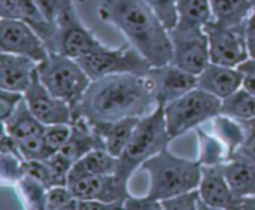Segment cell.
Listing matches in <instances>:
<instances>
[{
	"mask_svg": "<svg viewBox=\"0 0 255 210\" xmlns=\"http://www.w3.org/2000/svg\"><path fill=\"white\" fill-rule=\"evenodd\" d=\"M155 107L157 102L146 75H108L91 81L73 110V119L84 116L91 122H114L145 116Z\"/></svg>",
	"mask_w": 255,
	"mask_h": 210,
	"instance_id": "cell-1",
	"label": "cell"
},
{
	"mask_svg": "<svg viewBox=\"0 0 255 210\" xmlns=\"http://www.w3.org/2000/svg\"><path fill=\"white\" fill-rule=\"evenodd\" d=\"M97 15L117 27L152 66L172 63L169 30L145 0H100Z\"/></svg>",
	"mask_w": 255,
	"mask_h": 210,
	"instance_id": "cell-2",
	"label": "cell"
},
{
	"mask_svg": "<svg viewBox=\"0 0 255 210\" xmlns=\"http://www.w3.org/2000/svg\"><path fill=\"white\" fill-rule=\"evenodd\" d=\"M149 175L146 199L163 202L178 194L197 190L202 179V163L170 152L167 148L145 161L140 167Z\"/></svg>",
	"mask_w": 255,
	"mask_h": 210,
	"instance_id": "cell-3",
	"label": "cell"
},
{
	"mask_svg": "<svg viewBox=\"0 0 255 210\" xmlns=\"http://www.w3.org/2000/svg\"><path fill=\"white\" fill-rule=\"evenodd\" d=\"M172 140L166 124L164 107L157 106L152 112L139 119L130 142L120 157V166L115 175L128 184L133 173L140 169L145 161L164 151Z\"/></svg>",
	"mask_w": 255,
	"mask_h": 210,
	"instance_id": "cell-4",
	"label": "cell"
},
{
	"mask_svg": "<svg viewBox=\"0 0 255 210\" xmlns=\"http://www.w3.org/2000/svg\"><path fill=\"white\" fill-rule=\"evenodd\" d=\"M37 76L45 88L55 97L67 102L75 110L91 84V78L78 60L63 54L49 52L37 64Z\"/></svg>",
	"mask_w": 255,
	"mask_h": 210,
	"instance_id": "cell-5",
	"label": "cell"
},
{
	"mask_svg": "<svg viewBox=\"0 0 255 210\" xmlns=\"http://www.w3.org/2000/svg\"><path fill=\"white\" fill-rule=\"evenodd\" d=\"M221 99L196 87L164 107L166 124L172 139L182 136L221 113Z\"/></svg>",
	"mask_w": 255,
	"mask_h": 210,
	"instance_id": "cell-6",
	"label": "cell"
},
{
	"mask_svg": "<svg viewBox=\"0 0 255 210\" xmlns=\"http://www.w3.org/2000/svg\"><path fill=\"white\" fill-rule=\"evenodd\" d=\"M82 69L93 79L108 75L133 73L145 76L152 64L131 43H124L120 48L103 46L99 51L78 58Z\"/></svg>",
	"mask_w": 255,
	"mask_h": 210,
	"instance_id": "cell-7",
	"label": "cell"
},
{
	"mask_svg": "<svg viewBox=\"0 0 255 210\" xmlns=\"http://www.w3.org/2000/svg\"><path fill=\"white\" fill-rule=\"evenodd\" d=\"M49 52L67 55L70 58H81L93 54L105 46L81 21L75 3L69 6L57 21L54 37L46 43Z\"/></svg>",
	"mask_w": 255,
	"mask_h": 210,
	"instance_id": "cell-8",
	"label": "cell"
},
{
	"mask_svg": "<svg viewBox=\"0 0 255 210\" xmlns=\"http://www.w3.org/2000/svg\"><path fill=\"white\" fill-rule=\"evenodd\" d=\"M169 36L173 49L172 63L176 66L199 75L211 63L209 39L203 27L176 22Z\"/></svg>",
	"mask_w": 255,
	"mask_h": 210,
	"instance_id": "cell-9",
	"label": "cell"
},
{
	"mask_svg": "<svg viewBox=\"0 0 255 210\" xmlns=\"http://www.w3.org/2000/svg\"><path fill=\"white\" fill-rule=\"evenodd\" d=\"M245 24L224 25L212 19L203 27L209 39L212 63L238 67L242 61L250 58Z\"/></svg>",
	"mask_w": 255,
	"mask_h": 210,
	"instance_id": "cell-10",
	"label": "cell"
},
{
	"mask_svg": "<svg viewBox=\"0 0 255 210\" xmlns=\"http://www.w3.org/2000/svg\"><path fill=\"white\" fill-rule=\"evenodd\" d=\"M0 51L24 55L36 63L49 54L45 40L22 19H0Z\"/></svg>",
	"mask_w": 255,
	"mask_h": 210,
	"instance_id": "cell-11",
	"label": "cell"
},
{
	"mask_svg": "<svg viewBox=\"0 0 255 210\" xmlns=\"http://www.w3.org/2000/svg\"><path fill=\"white\" fill-rule=\"evenodd\" d=\"M146 78L152 87L157 106H166L197 87V75L175 63L152 66Z\"/></svg>",
	"mask_w": 255,
	"mask_h": 210,
	"instance_id": "cell-12",
	"label": "cell"
},
{
	"mask_svg": "<svg viewBox=\"0 0 255 210\" xmlns=\"http://www.w3.org/2000/svg\"><path fill=\"white\" fill-rule=\"evenodd\" d=\"M69 188L79 200H100L124 209L128 199V184L117 175H90L70 181Z\"/></svg>",
	"mask_w": 255,
	"mask_h": 210,
	"instance_id": "cell-13",
	"label": "cell"
},
{
	"mask_svg": "<svg viewBox=\"0 0 255 210\" xmlns=\"http://www.w3.org/2000/svg\"><path fill=\"white\" fill-rule=\"evenodd\" d=\"M24 99L31 113L45 125L72 124L73 121L72 106L67 102L55 97L45 88L37 76V70L28 90L24 93Z\"/></svg>",
	"mask_w": 255,
	"mask_h": 210,
	"instance_id": "cell-14",
	"label": "cell"
},
{
	"mask_svg": "<svg viewBox=\"0 0 255 210\" xmlns=\"http://www.w3.org/2000/svg\"><path fill=\"white\" fill-rule=\"evenodd\" d=\"M199 193L208 209H239L241 199L235 196L227 182L224 164L202 166Z\"/></svg>",
	"mask_w": 255,
	"mask_h": 210,
	"instance_id": "cell-15",
	"label": "cell"
},
{
	"mask_svg": "<svg viewBox=\"0 0 255 210\" xmlns=\"http://www.w3.org/2000/svg\"><path fill=\"white\" fill-rule=\"evenodd\" d=\"M37 64L34 60L1 52L0 54V90L25 93L36 75Z\"/></svg>",
	"mask_w": 255,
	"mask_h": 210,
	"instance_id": "cell-16",
	"label": "cell"
},
{
	"mask_svg": "<svg viewBox=\"0 0 255 210\" xmlns=\"http://www.w3.org/2000/svg\"><path fill=\"white\" fill-rule=\"evenodd\" d=\"M244 75L238 67L209 63L197 75V87L224 100L242 87Z\"/></svg>",
	"mask_w": 255,
	"mask_h": 210,
	"instance_id": "cell-17",
	"label": "cell"
},
{
	"mask_svg": "<svg viewBox=\"0 0 255 210\" xmlns=\"http://www.w3.org/2000/svg\"><path fill=\"white\" fill-rule=\"evenodd\" d=\"M224 173L238 199L255 194V160L242 148L224 163Z\"/></svg>",
	"mask_w": 255,
	"mask_h": 210,
	"instance_id": "cell-18",
	"label": "cell"
},
{
	"mask_svg": "<svg viewBox=\"0 0 255 210\" xmlns=\"http://www.w3.org/2000/svg\"><path fill=\"white\" fill-rule=\"evenodd\" d=\"M93 149H105L103 140L96 131L94 125L84 116H78L72 121V134L67 143L58 151L73 163L82 158Z\"/></svg>",
	"mask_w": 255,
	"mask_h": 210,
	"instance_id": "cell-19",
	"label": "cell"
},
{
	"mask_svg": "<svg viewBox=\"0 0 255 210\" xmlns=\"http://www.w3.org/2000/svg\"><path fill=\"white\" fill-rule=\"evenodd\" d=\"M140 118L130 116L114 122H91V121L90 122L94 125L96 131L103 140L105 149L115 157H121Z\"/></svg>",
	"mask_w": 255,
	"mask_h": 210,
	"instance_id": "cell-20",
	"label": "cell"
},
{
	"mask_svg": "<svg viewBox=\"0 0 255 210\" xmlns=\"http://www.w3.org/2000/svg\"><path fill=\"white\" fill-rule=\"evenodd\" d=\"M118 166L120 157L112 155L106 149H93L73 164L67 184L73 179L90 175H115Z\"/></svg>",
	"mask_w": 255,
	"mask_h": 210,
	"instance_id": "cell-21",
	"label": "cell"
},
{
	"mask_svg": "<svg viewBox=\"0 0 255 210\" xmlns=\"http://www.w3.org/2000/svg\"><path fill=\"white\" fill-rule=\"evenodd\" d=\"M211 124H212V133L226 145L230 157L236 151H239L248 140V134L242 119L220 113L211 119Z\"/></svg>",
	"mask_w": 255,
	"mask_h": 210,
	"instance_id": "cell-22",
	"label": "cell"
},
{
	"mask_svg": "<svg viewBox=\"0 0 255 210\" xmlns=\"http://www.w3.org/2000/svg\"><path fill=\"white\" fill-rule=\"evenodd\" d=\"M1 124H3V130L9 133L12 137H15L16 140L36 134H43L46 127L31 113L30 107L25 103V99L19 103L16 110Z\"/></svg>",
	"mask_w": 255,
	"mask_h": 210,
	"instance_id": "cell-23",
	"label": "cell"
},
{
	"mask_svg": "<svg viewBox=\"0 0 255 210\" xmlns=\"http://www.w3.org/2000/svg\"><path fill=\"white\" fill-rule=\"evenodd\" d=\"M214 21L224 25L245 24L253 13L250 0H211Z\"/></svg>",
	"mask_w": 255,
	"mask_h": 210,
	"instance_id": "cell-24",
	"label": "cell"
},
{
	"mask_svg": "<svg viewBox=\"0 0 255 210\" xmlns=\"http://www.w3.org/2000/svg\"><path fill=\"white\" fill-rule=\"evenodd\" d=\"M196 131L199 137V161L202 166L224 164L230 158L226 145L212 131L209 133L202 127L196 128Z\"/></svg>",
	"mask_w": 255,
	"mask_h": 210,
	"instance_id": "cell-25",
	"label": "cell"
},
{
	"mask_svg": "<svg viewBox=\"0 0 255 210\" xmlns=\"http://www.w3.org/2000/svg\"><path fill=\"white\" fill-rule=\"evenodd\" d=\"M221 113L238 119L255 118V96L241 87L221 102Z\"/></svg>",
	"mask_w": 255,
	"mask_h": 210,
	"instance_id": "cell-26",
	"label": "cell"
},
{
	"mask_svg": "<svg viewBox=\"0 0 255 210\" xmlns=\"http://www.w3.org/2000/svg\"><path fill=\"white\" fill-rule=\"evenodd\" d=\"M212 19L211 0H178V22L205 27Z\"/></svg>",
	"mask_w": 255,
	"mask_h": 210,
	"instance_id": "cell-27",
	"label": "cell"
},
{
	"mask_svg": "<svg viewBox=\"0 0 255 210\" xmlns=\"http://www.w3.org/2000/svg\"><path fill=\"white\" fill-rule=\"evenodd\" d=\"M16 187L27 208L36 210L46 209V196L49 188L43 182L30 175H24L16 182Z\"/></svg>",
	"mask_w": 255,
	"mask_h": 210,
	"instance_id": "cell-28",
	"label": "cell"
},
{
	"mask_svg": "<svg viewBox=\"0 0 255 210\" xmlns=\"http://www.w3.org/2000/svg\"><path fill=\"white\" fill-rule=\"evenodd\" d=\"M79 199L75 197L69 185H57L48 190L46 209L48 210H72L78 209Z\"/></svg>",
	"mask_w": 255,
	"mask_h": 210,
	"instance_id": "cell-29",
	"label": "cell"
},
{
	"mask_svg": "<svg viewBox=\"0 0 255 210\" xmlns=\"http://www.w3.org/2000/svg\"><path fill=\"white\" fill-rule=\"evenodd\" d=\"M25 173V160L10 152L0 151V175L3 182L16 184Z\"/></svg>",
	"mask_w": 255,
	"mask_h": 210,
	"instance_id": "cell-30",
	"label": "cell"
},
{
	"mask_svg": "<svg viewBox=\"0 0 255 210\" xmlns=\"http://www.w3.org/2000/svg\"><path fill=\"white\" fill-rule=\"evenodd\" d=\"M163 209L169 210H200L208 209V206L203 203L199 188L197 190H191L182 194H178L175 197L166 199L161 202Z\"/></svg>",
	"mask_w": 255,
	"mask_h": 210,
	"instance_id": "cell-31",
	"label": "cell"
},
{
	"mask_svg": "<svg viewBox=\"0 0 255 210\" xmlns=\"http://www.w3.org/2000/svg\"><path fill=\"white\" fill-rule=\"evenodd\" d=\"M18 143H19V149H21V154L25 161L46 160L52 155L49 148L46 146L43 134H36V136L21 139V140H18Z\"/></svg>",
	"mask_w": 255,
	"mask_h": 210,
	"instance_id": "cell-32",
	"label": "cell"
},
{
	"mask_svg": "<svg viewBox=\"0 0 255 210\" xmlns=\"http://www.w3.org/2000/svg\"><path fill=\"white\" fill-rule=\"evenodd\" d=\"M72 134V124H52L46 125L43 131V137L46 146L49 148L51 154L58 152L70 139Z\"/></svg>",
	"mask_w": 255,
	"mask_h": 210,
	"instance_id": "cell-33",
	"label": "cell"
},
{
	"mask_svg": "<svg viewBox=\"0 0 255 210\" xmlns=\"http://www.w3.org/2000/svg\"><path fill=\"white\" fill-rule=\"evenodd\" d=\"M167 30L173 28L178 22V0H145Z\"/></svg>",
	"mask_w": 255,
	"mask_h": 210,
	"instance_id": "cell-34",
	"label": "cell"
},
{
	"mask_svg": "<svg viewBox=\"0 0 255 210\" xmlns=\"http://www.w3.org/2000/svg\"><path fill=\"white\" fill-rule=\"evenodd\" d=\"M36 3L40 7L42 13L45 15V18L57 25L58 18L69 6L73 4V0H36Z\"/></svg>",
	"mask_w": 255,
	"mask_h": 210,
	"instance_id": "cell-35",
	"label": "cell"
},
{
	"mask_svg": "<svg viewBox=\"0 0 255 210\" xmlns=\"http://www.w3.org/2000/svg\"><path fill=\"white\" fill-rule=\"evenodd\" d=\"M24 100V93L1 90L0 91V119L1 122L6 121Z\"/></svg>",
	"mask_w": 255,
	"mask_h": 210,
	"instance_id": "cell-36",
	"label": "cell"
},
{
	"mask_svg": "<svg viewBox=\"0 0 255 210\" xmlns=\"http://www.w3.org/2000/svg\"><path fill=\"white\" fill-rule=\"evenodd\" d=\"M238 69L242 72L244 75V82L242 87L245 90H248L250 93H253L255 96V58H247L245 61H242Z\"/></svg>",
	"mask_w": 255,
	"mask_h": 210,
	"instance_id": "cell-37",
	"label": "cell"
},
{
	"mask_svg": "<svg viewBox=\"0 0 255 210\" xmlns=\"http://www.w3.org/2000/svg\"><path fill=\"white\" fill-rule=\"evenodd\" d=\"M124 209H163L160 202H152L146 197H133L128 196V199L124 203Z\"/></svg>",
	"mask_w": 255,
	"mask_h": 210,
	"instance_id": "cell-38",
	"label": "cell"
},
{
	"mask_svg": "<svg viewBox=\"0 0 255 210\" xmlns=\"http://www.w3.org/2000/svg\"><path fill=\"white\" fill-rule=\"evenodd\" d=\"M0 18L1 19H21L18 0H0Z\"/></svg>",
	"mask_w": 255,
	"mask_h": 210,
	"instance_id": "cell-39",
	"label": "cell"
},
{
	"mask_svg": "<svg viewBox=\"0 0 255 210\" xmlns=\"http://www.w3.org/2000/svg\"><path fill=\"white\" fill-rule=\"evenodd\" d=\"M245 31H247V45H248L250 57L255 58V9L245 24Z\"/></svg>",
	"mask_w": 255,
	"mask_h": 210,
	"instance_id": "cell-40",
	"label": "cell"
},
{
	"mask_svg": "<svg viewBox=\"0 0 255 210\" xmlns=\"http://www.w3.org/2000/svg\"><path fill=\"white\" fill-rule=\"evenodd\" d=\"M239 209L255 210V194L250 196V197H245V199H241Z\"/></svg>",
	"mask_w": 255,
	"mask_h": 210,
	"instance_id": "cell-41",
	"label": "cell"
},
{
	"mask_svg": "<svg viewBox=\"0 0 255 210\" xmlns=\"http://www.w3.org/2000/svg\"><path fill=\"white\" fill-rule=\"evenodd\" d=\"M242 149H244L248 155H251V157L255 160V136L253 137V139H250V140L242 146Z\"/></svg>",
	"mask_w": 255,
	"mask_h": 210,
	"instance_id": "cell-42",
	"label": "cell"
},
{
	"mask_svg": "<svg viewBox=\"0 0 255 210\" xmlns=\"http://www.w3.org/2000/svg\"><path fill=\"white\" fill-rule=\"evenodd\" d=\"M251 1V4H253V9H255V0H250Z\"/></svg>",
	"mask_w": 255,
	"mask_h": 210,
	"instance_id": "cell-43",
	"label": "cell"
}]
</instances>
